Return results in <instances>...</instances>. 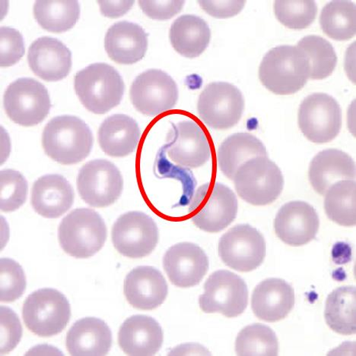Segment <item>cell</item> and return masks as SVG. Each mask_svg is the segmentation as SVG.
Returning a JSON list of instances; mask_svg holds the SVG:
<instances>
[{
  "instance_id": "6da1fadb",
  "label": "cell",
  "mask_w": 356,
  "mask_h": 356,
  "mask_svg": "<svg viewBox=\"0 0 356 356\" xmlns=\"http://www.w3.org/2000/svg\"><path fill=\"white\" fill-rule=\"evenodd\" d=\"M310 76L309 58L297 46L281 45L271 49L263 58L259 68L263 86L277 95L300 92Z\"/></svg>"
},
{
  "instance_id": "7a4b0ae2",
  "label": "cell",
  "mask_w": 356,
  "mask_h": 356,
  "mask_svg": "<svg viewBox=\"0 0 356 356\" xmlns=\"http://www.w3.org/2000/svg\"><path fill=\"white\" fill-rule=\"evenodd\" d=\"M93 132L87 124L75 115H59L49 121L42 134L46 154L63 165L85 160L93 147Z\"/></svg>"
},
{
  "instance_id": "3957f363",
  "label": "cell",
  "mask_w": 356,
  "mask_h": 356,
  "mask_svg": "<svg viewBox=\"0 0 356 356\" xmlns=\"http://www.w3.org/2000/svg\"><path fill=\"white\" fill-rule=\"evenodd\" d=\"M74 87L82 105L95 114H105L118 106L125 92L120 73L113 66L93 63L79 71Z\"/></svg>"
},
{
  "instance_id": "277c9868",
  "label": "cell",
  "mask_w": 356,
  "mask_h": 356,
  "mask_svg": "<svg viewBox=\"0 0 356 356\" xmlns=\"http://www.w3.org/2000/svg\"><path fill=\"white\" fill-rule=\"evenodd\" d=\"M107 227L101 215L88 209H77L63 219L58 239L63 250L76 259H88L103 248Z\"/></svg>"
},
{
  "instance_id": "5b68a950",
  "label": "cell",
  "mask_w": 356,
  "mask_h": 356,
  "mask_svg": "<svg viewBox=\"0 0 356 356\" xmlns=\"http://www.w3.org/2000/svg\"><path fill=\"white\" fill-rule=\"evenodd\" d=\"M233 181L239 197L255 206L275 202L284 187L283 173L268 156L254 157L244 163L236 171Z\"/></svg>"
},
{
  "instance_id": "8992f818",
  "label": "cell",
  "mask_w": 356,
  "mask_h": 356,
  "mask_svg": "<svg viewBox=\"0 0 356 356\" xmlns=\"http://www.w3.org/2000/svg\"><path fill=\"white\" fill-rule=\"evenodd\" d=\"M238 209V200L233 190L216 183L206 184L196 190L189 213L196 227L217 234L235 220Z\"/></svg>"
},
{
  "instance_id": "52a82bcc",
  "label": "cell",
  "mask_w": 356,
  "mask_h": 356,
  "mask_svg": "<svg viewBox=\"0 0 356 356\" xmlns=\"http://www.w3.org/2000/svg\"><path fill=\"white\" fill-rule=\"evenodd\" d=\"M22 317L32 333L41 337H53L68 326L71 317L70 305L56 289H40L24 301Z\"/></svg>"
},
{
  "instance_id": "ba28073f",
  "label": "cell",
  "mask_w": 356,
  "mask_h": 356,
  "mask_svg": "<svg viewBox=\"0 0 356 356\" xmlns=\"http://www.w3.org/2000/svg\"><path fill=\"white\" fill-rule=\"evenodd\" d=\"M3 106L9 118L16 124L31 127L42 122L52 108L48 90L31 78L15 80L7 88Z\"/></svg>"
},
{
  "instance_id": "9c48e42d",
  "label": "cell",
  "mask_w": 356,
  "mask_h": 356,
  "mask_svg": "<svg viewBox=\"0 0 356 356\" xmlns=\"http://www.w3.org/2000/svg\"><path fill=\"white\" fill-rule=\"evenodd\" d=\"M245 110L243 95L236 86L225 81L207 86L197 102L201 119L209 127L226 130L237 125Z\"/></svg>"
},
{
  "instance_id": "30bf717a",
  "label": "cell",
  "mask_w": 356,
  "mask_h": 356,
  "mask_svg": "<svg viewBox=\"0 0 356 356\" xmlns=\"http://www.w3.org/2000/svg\"><path fill=\"white\" fill-rule=\"evenodd\" d=\"M297 122L310 142L325 144L339 135L342 128V111L336 99L325 93H314L302 102Z\"/></svg>"
},
{
  "instance_id": "8fae6325",
  "label": "cell",
  "mask_w": 356,
  "mask_h": 356,
  "mask_svg": "<svg viewBox=\"0 0 356 356\" xmlns=\"http://www.w3.org/2000/svg\"><path fill=\"white\" fill-rule=\"evenodd\" d=\"M248 303V289L245 280L234 273L219 270L212 273L204 284L199 304L205 313H220L236 318L244 313Z\"/></svg>"
},
{
  "instance_id": "7c38bea8",
  "label": "cell",
  "mask_w": 356,
  "mask_h": 356,
  "mask_svg": "<svg viewBox=\"0 0 356 356\" xmlns=\"http://www.w3.org/2000/svg\"><path fill=\"white\" fill-rule=\"evenodd\" d=\"M77 189L82 200L94 208H106L119 200L123 179L116 165L107 160L91 161L77 177Z\"/></svg>"
},
{
  "instance_id": "4fadbf2b",
  "label": "cell",
  "mask_w": 356,
  "mask_h": 356,
  "mask_svg": "<svg viewBox=\"0 0 356 356\" xmlns=\"http://www.w3.org/2000/svg\"><path fill=\"white\" fill-rule=\"evenodd\" d=\"M130 100L136 110L148 117L171 111L179 97L175 80L160 70H148L134 79L130 88Z\"/></svg>"
},
{
  "instance_id": "5bb4252c",
  "label": "cell",
  "mask_w": 356,
  "mask_h": 356,
  "mask_svg": "<svg viewBox=\"0 0 356 356\" xmlns=\"http://www.w3.org/2000/svg\"><path fill=\"white\" fill-rule=\"evenodd\" d=\"M267 253V245L260 232L249 225L230 229L219 243L220 259L228 267L240 272L259 268Z\"/></svg>"
},
{
  "instance_id": "9a60e30c",
  "label": "cell",
  "mask_w": 356,
  "mask_h": 356,
  "mask_svg": "<svg viewBox=\"0 0 356 356\" xmlns=\"http://www.w3.org/2000/svg\"><path fill=\"white\" fill-rule=\"evenodd\" d=\"M111 237L120 254L130 259H141L155 250L160 234L155 222L147 214L130 211L116 220Z\"/></svg>"
},
{
  "instance_id": "2e32d148",
  "label": "cell",
  "mask_w": 356,
  "mask_h": 356,
  "mask_svg": "<svg viewBox=\"0 0 356 356\" xmlns=\"http://www.w3.org/2000/svg\"><path fill=\"white\" fill-rule=\"evenodd\" d=\"M168 140V144L162 147V157H167L180 168H201L210 159L209 140L203 130L194 121L173 124Z\"/></svg>"
},
{
  "instance_id": "e0dca14e",
  "label": "cell",
  "mask_w": 356,
  "mask_h": 356,
  "mask_svg": "<svg viewBox=\"0 0 356 356\" xmlns=\"http://www.w3.org/2000/svg\"><path fill=\"white\" fill-rule=\"evenodd\" d=\"M320 220L316 209L307 202L293 201L285 204L274 220L277 236L284 243L299 247L316 239Z\"/></svg>"
},
{
  "instance_id": "ac0fdd59",
  "label": "cell",
  "mask_w": 356,
  "mask_h": 356,
  "mask_svg": "<svg viewBox=\"0 0 356 356\" xmlns=\"http://www.w3.org/2000/svg\"><path fill=\"white\" fill-rule=\"evenodd\" d=\"M163 267L173 285L189 288L201 282L209 270L210 261L200 246L180 243L165 252Z\"/></svg>"
},
{
  "instance_id": "d6986e66",
  "label": "cell",
  "mask_w": 356,
  "mask_h": 356,
  "mask_svg": "<svg viewBox=\"0 0 356 356\" xmlns=\"http://www.w3.org/2000/svg\"><path fill=\"white\" fill-rule=\"evenodd\" d=\"M28 62L36 76L46 81H58L69 76L72 53L61 40L41 37L29 49Z\"/></svg>"
},
{
  "instance_id": "ffe728a7",
  "label": "cell",
  "mask_w": 356,
  "mask_h": 356,
  "mask_svg": "<svg viewBox=\"0 0 356 356\" xmlns=\"http://www.w3.org/2000/svg\"><path fill=\"white\" fill-rule=\"evenodd\" d=\"M123 291L132 307L153 310L167 300L169 286L158 269L140 266L132 269L127 275Z\"/></svg>"
},
{
  "instance_id": "44dd1931",
  "label": "cell",
  "mask_w": 356,
  "mask_h": 356,
  "mask_svg": "<svg viewBox=\"0 0 356 356\" xmlns=\"http://www.w3.org/2000/svg\"><path fill=\"white\" fill-rule=\"evenodd\" d=\"M74 198L75 193L68 179L59 174H48L35 181L31 202L41 217L56 219L71 209Z\"/></svg>"
},
{
  "instance_id": "7402d4cb",
  "label": "cell",
  "mask_w": 356,
  "mask_h": 356,
  "mask_svg": "<svg viewBox=\"0 0 356 356\" xmlns=\"http://www.w3.org/2000/svg\"><path fill=\"white\" fill-rule=\"evenodd\" d=\"M295 302L293 288L279 278L262 281L255 287L251 297V308L255 316L271 323L284 319L293 309Z\"/></svg>"
},
{
  "instance_id": "603a6c76",
  "label": "cell",
  "mask_w": 356,
  "mask_h": 356,
  "mask_svg": "<svg viewBox=\"0 0 356 356\" xmlns=\"http://www.w3.org/2000/svg\"><path fill=\"white\" fill-rule=\"evenodd\" d=\"M148 34L139 24L122 21L107 30L105 48L115 63L132 65L144 59L148 49Z\"/></svg>"
},
{
  "instance_id": "cb8c5ba5",
  "label": "cell",
  "mask_w": 356,
  "mask_h": 356,
  "mask_svg": "<svg viewBox=\"0 0 356 356\" xmlns=\"http://www.w3.org/2000/svg\"><path fill=\"white\" fill-rule=\"evenodd\" d=\"M163 341L162 327L150 316H131L120 327L119 346L129 355H154L160 350Z\"/></svg>"
},
{
  "instance_id": "d4e9b609",
  "label": "cell",
  "mask_w": 356,
  "mask_h": 356,
  "mask_svg": "<svg viewBox=\"0 0 356 356\" xmlns=\"http://www.w3.org/2000/svg\"><path fill=\"white\" fill-rule=\"evenodd\" d=\"M355 163L349 154L330 148L314 157L309 177L314 191L325 195L328 188L337 181L355 180Z\"/></svg>"
},
{
  "instance_id": "484cf974",
  "label": "cell",
  "mask_w": 356,
  "mask_h": 356,
  "mask_svg": "<svg viewBox=\"0 0 356 356\" xmlns=\"http://www.w3.org/2000/svg\"><path fill=\"white\" fill-rule=\"evenodd\" d=\"M65 343L72 355H105L112 346L111 330L100 318H82L68 331Z\"/></svg>"
},
{
  "instance_id": "4316f807",
  "label": "cell",
  "mask_w": 356,
  "mask_h": 356,
  "mask_svg": "<svg viewBox=\"0 0 356 356\" xmlns=\"http://www.w3.org/2000/svg\"><path fill=\"white\" fill-rule=\"evenodd\" d=\"M98 135L99 145L106 154L123 157L137 150L141 131L134 119L127 115L114 114L104 120Z\"/></svg>"
},
{
  "instance_id": "83f0119b",
  "label": "cell",
  "mask_w": 356,
  "mask_h": 356,
  "mask_svg": "<svg viewBox=\"0 0 356 356\" xmlns=\"http://www.w3.org/2000/svg\"><path fill=\"white\" fill-rule=\"evenodd\" d=\"M169 39L173 49L189 59L200 56L208 47L211 31L205 20L195 15L180 16L171 24Z\"/></svg>"
},
{
  "instance_id": "f1b7e54d",
  "label": "cell",
  "mask_w": 356,
  "mask_h": 356,
  "mask_svg": "<svg viewBox=\"0 0 356 356\" xmlns=\"http://www.w3.org/2000/svg\"><path fill=\"white\" fill-rule=\"evenodd\" d=\"M258 156H268L266 147L254 136L240 132L223 140L219 147L217 162L222 173L233 180L236 171L244 163Z\"/></svg>"
},
{
  "instance_id": "f546056e",
  "label": "cell",
  "mask_w": 356,
  "mask_h": 356,
  "mask_svg": "<svg viewBox=\"0 0 356 356\" xmlns=\"http://www.w3.org/2000/svg\"><path fill=\"white\" fill-rule=\"evenodd\" d=\"M356 289L346 286L336 288L329 294L325 304L327 325L342 335L356 333Z\"/></svg>"
},
{
  "instance_id": "4dcf8cb0",
  "label": "cell",
  "mask_w": 356,
  "mask_h": 356,
  "mask_svg": "<svg viewBox=\"0 0 356 356\" xmlns=\"http://www.w3.org/2000/svg\"><path fill=\"white\" fill-rule=\"evenodd\" d=\"M33 13L41 28L63 33L75 26L80 16V6L75 0H38Z\"/></svg>"
},
{
  "instance_id": "1f68e13d",
  "label": "cell",
  "mask_w": 356,
  "mask_h": 356,
  "mask_svg": "<svg viewBox=\"0 0 356 356\" xmlns=\"http://www.w3.org/2000/svg\"><path fill=\"white\" fill-rule=\"evenodd\" d=\"M320 27L325 34L335 40H349L356 34V6L347 0L328 3L320 16Z\"/></svg>"
},
{
  "instance_id": "d6a6232c",
  "label": "cell",
  "mask_w": 356,
  "mask_h": 356,
  "mask_svg": "<svg viewBox=\"0 0 356 356\" xmlns=\"http://www.w3.org/2000/svg\"><path fill=\"white\" fill-rule=\"evenodd\" d=\"M355 180H342L325 193V210L328 218L343 227L356 225Z\"/></svg>"
},
{
  "instance_id": "836d02e7",
  "label": "cell",
  "mask_w": 356,
  "mask_h": 356,
  "mask_svg": "<svg viewBox=\"0 0 356 356\" xmlns=\"http://www.w3.org/2000/svg\"><path fill=\"white\" fill-rule=\"evenodd\" d=\"M238 355H271L279 354L277 337L270 327L253 324L243 328L235 341Z\"/></svg>"
},
{
  "instance_id": "e575fe53",
  "label": "cell",
  "mask_w": 356,
  "mask_h": 356,
  "mask_svg": "<svg viewBox=\"0 0 356 356\" xmlns=\"http://www.w3.org/2000/svg\"><path fill=\"white\" fill-rule=\"evenodd\" d=\"M307 55L311 66L310 79H325L332 74L337 63V56L332 44L317 35L303 38L297 45Z\"/></svg>"
},
{
  "instance_id": "d590c367",
  "label": "cell",
  "mask_w": 356,
  "mask_h": 356,
  "mask_svg": "<svg viewBox=\"0 0 356 356\" xmlns=\"http://www.w3.org/2000/svg\"><path fill=\"white\" fill-rule=\"evenodd\" d=\"M274 13L278 21L291 29H304L316 20L318 6L312 0H278L274 3Z\"/></svg>"
},
{
  "instance_id": "8d00e7d4",
  "label": "cell",
  "mask_w": 356,
  "mask_h": 356,
  "mask_svg": "<svg viewBox=\"0 0 356 356\" xmlns=\"http://www.w3.org/2000/svg\"><path fill=\"white\" fill-rule=\"evenodd\" d=\"M0 209L6 213L18 210L26 203L28 183L20 172L8 169L0 172Z\"/></svg>"
},
{
  "instance_id": "74e56055",
  "label": "cell",
  "mask_w": 356,
  "mask_h": 356,
  "mask_svg": "<svg viewBox=\"0 0 356 356\" xmlns=\"http://www.w3.org/2000/svg\"><path fill=\"white\" fill-rule=\"evenodd\" d=\"M1 285L0 300L13 302L20 299L26 289V279L20 264L9 258L0 260Z\"/></svg>"
},
{
  "instance_id": "f35d334b",
  "label": "cell",
  "mask_w": 356,
  "mask_h": 356,
  "mask_svg": "<svg viewBox=\"0 0 356 356\" xmlns=\"http://www.w3.org/2000/svg\"><path fill=\"white\" fill-rule=\"evenodd\" d=\"M0 65L10 67L17 63L26 53L24 39L21 33L11 27H1L0 29Z\"/></svg>"
},
{
  "instance_id": "ab89813d",
  "label": "cell",
  "mask_w": 356,
  "mask_h": 356,
  "mask_svg": "<svg viewBox=\"0 0 356 356\" xmlns=\"http://www.w3.org/2000/svg\"><path fill=\"white\" fill-rule=\"evenodd\" d=\"M1 314V346L0 353L5 355L13 351L20 343L23 330L20 318L6 306L0 308Z\"/></svg>"
},
{
  "instance_id": "60d3db41",
  "label": "cell",
  "mask_w": 356,
  "mask_h": 356,
  "mask_svg": "<svg viewBox=\"0 0 356 356\" xmlns=\"http://www.w3.org/2000/svg\"><path fill=\"white\" fill-rule=\"evenodd\" d=\"M185 1H145L139 0L141 10L152 19L164 21L178 14L185 5Z\"/></svg>"
},
{
  "instance_id": "b9f144b4",
  "label": "cell",
  "mask_w": 356,
  "mask_h": 356,
  "mask_svg": "<svg viewBox=\"0 0 356 356\" xmlns=\"http://www.w3.org/2000/svg\"><path fill=\"white\" fill-rule=\"evenodd\" d=\"M202 9L214 18L229 19L234 17L241 13L245 6V1H198Z\"/></svg>"
},
{
  "instance_id": "7bdbcfd3",
  "label": "cell",
  "mask_w": 356,
  "mask_h": 356,
  "mask_svg": "<svg viewBox=\"0 0 356 356\" xmlns=\"http://www.w3.org/2000/svg\"><path fill=\"white\" fill-rule=\"evenodd\" d=\"M102 14L105 17L110 19H117L121 17L123 15L127 13L134 1H97Z\"/></svg>"
},
{
  "instance_id": "ee69618b",
  "label": "cell",
  "mask_w": 356,
  "mask_h": 356,
  "mask_svg": "<svg viewBox=\"0 0 356 356\" xmlns=\"http://www.w3.org/2000/svg\"><path fill=\"white\" fill-rule=\"evenodd\" d=\"M345 67L348 76H350L352 81L355 83V42L350 49H348Z\"/></svg>"
}]
</instances>
